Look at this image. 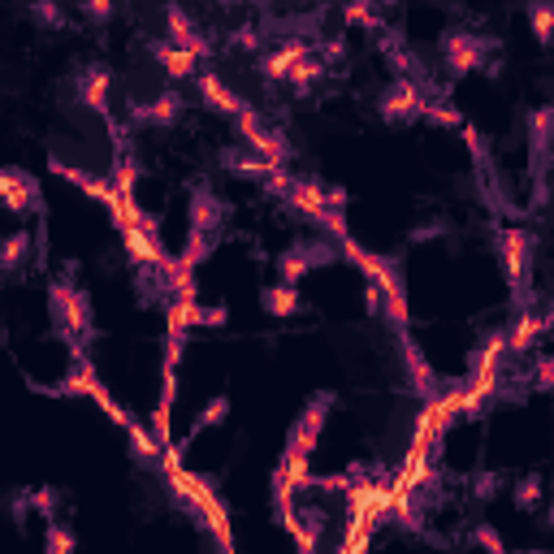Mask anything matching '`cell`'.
<instances>
[{"label": "cell", "mask_w": 554, "mask_h": 554, "mask_svg": "<svg viewBox=\"0 0 554 554\" xmlns=\"http://www.w3.org/2000/svg\"><path fill=\"white\" fill-rule=\"evenodd\" d=\"M498 485H503V477H498V472H485V477H477V485H472V498L490 503V498H498Z\"/></svg>", "instance_id": "obj_32"}, {"label": "cell", "mask_w": 554, "mask_h": 554, "mask_svg": "<svg viewBox=\"0 0 554 554\" xmlns=\"http://www.w3.org/2000/svg\"><path fill=\"white\" fill-rule=\"evenodd\" d=\"M498 260H503V269L511 277V290H516L520 299H529V269H533V239H529V230H520V226L498 230Z\"/></svg>", "instance_id": "obj_4"}, {"label": "cell", "mask_w": 554, "mask_h": 554, "mask_svg": "<svg viewBox=\"0 0 554 554\" xmlns=\"http://www.w3.org/2000/svg\"><path fill=\"white\" fill-rule=\"evenodd\" d=\"M325 74H329V65H325V61L312 52V57H303V61L295 65V74H290V87H295L299 96H308V91H312L316 83H321Z\"/></svg>", "instance_id": "obj_20"}, {"label": "cell", "mask_w": 554, "mask_h": 554, "mask_svg": "<svg viewBox=\"0 0 554 554\" xmlns=\"http://www.w3.org/2000/svg\"><path fill=\"white\" fill-rule=\"evenodd\" d=\"M182 109H187V100L178 96V91H161V96H152L148 104H130V122L139 126H174Z\"/></svg>", "instance_id": "obj_12"}, {"label": "cell", "mask_w": 554, "mask_h": 554, "mask_svg": "<svg viewBox=\"0 0 554 554\" xmlns=\"http://www.w3.org/2000/svg\"><path fill=\"white\" fill-rule=\"evenodd\" d=\"M537 338H546L542 334V316H537V312H520V321L507 329V351H529Z\"/></svg>", "instance_id": "obj_18"}, {"label": "cell", "mask_w": 554, "mask_h": 554, "mask_svg": "<svg viewBox=\"0 0 554 554\" xmlns=\"http://www.w3.org/2000/svg\"><path fill=\"white\" fill-rule=\"evenodd\" d=\"M48 554H74V533L61 529L57 520H48Z\"/></svg>", "instance_id": "obj_30"}, {"label": "cell", "mask_w": 554, "mask_h": 554, "mask_svg": "<svg viewBox=\"0 0 554 554\" xmlns=\"http://www.w3.org/2000/svg\"><path fill=\"white\" fill-rule=\"evenodd\" d=\"M195 87H200V96L208 100V109H217V113H226V117H239L247 104L234 96V91L221 83V74H213V70H204L200 78H195Z\"/></svg>", "instance_id": "obj_16"}, {"label": "cell", "mask_w": 554, "mask_h": 554, "mask_svg": "<svg viewBox=\"0 0 554 554\" xmlns=\"http://www.w3.org/2000/svg\"><path fill=\"white\" fill-rule=\"evenodd\" d=\"M438 234H446V221H429V226H420V230H412V243L438 239Z\"/></svg>", "instance_id": "obj_38"}, {"label": "cell", "mask_w": 554, "mask_h": 554, "mask_svg": "<svg viewBox=\"0 0 554 554\" xmlns=\"http://www.w3.org/2000/svg\"><path fill=\"white\" fill-rule=\"evenodd\" d=\"M226 416H230V399H226V394H217V399L208 403L200 416H195V433H200V429H217Z\"/></svg>", "instance_id": "obj_26"}, {"label": "cell", "mask_w": 554, "mask_h": 554, "mask_svg": "<svg viewBox=\"0 0 554 554\" xmlns=\"http://www.w3.org/2000/svg\"><path fill=\"white\" fill-rule=\"evenodd\" d=\"M542 494H546L542 477H524V481L516 485V507H520V511H537V507H542Z\"/></svg>", "instance_id": "obj_25"}, {"label": "cell", "mask_w": 554, "mask_h": 554, "mask_svg": "<svg viewBox=\"0 0 554 554\" xmlns=\"http://www.w3.org/2000/svg\"><path fill=\"white\" fill-rule=\"evenodd\" d=\"M226 321H230V308H221V303H217V308H200V321H195V325H204V329H221Z\"/></svg>", "instance_id": "obj_36"}, {"label": "cell", "mask_w": 554, "mask_h": 554, "mask_svg": "<svg viewBox=\"0 0 554 554\" xmlns=\"http://www.w3.org/2000/svg\"><path fill=\"white\" fill-rule=\"evenodd\" d=\"M529 143H533V165L542 169L554 148V104H542V109L529 113Z\"/></svg>", "instance_id": "obj_17"}, {"label": "cell", "mask_w": 554, "mask_h": 554, "mask_svg": "<svg viewBox=\"0 0 554 554\" xmlns=\"http://www.w3.org/2000/svg\"><path fill=\"white\" fill-rule=\"evenodd\" d=\"M425 122L433 126H459L464 130V117H459L455 104H446V100H425Z\"/></svg>", "instance_id": "obj_24"}, {"label": "cell", "mask_w": 554, "mask_h": 554, "mask_svg": "<svg viewBox=\"0 0 554 554\" xmlns=\"http://www.w3.org/2000/svg\"><path fill=\"white\" fill-rule=\"evenodd\" d=\"M529 22H533L537 44H554V0H537V5H529Z\"/></svg>", "instance_id": "obj_22"}, {"label": "cell", "mask_w": 554, "mask_h": 554, "mask_svg": "<svg viewBox=\"0 0 554 554\" xmlns=\"http://www.w3.org/2000/svg\"><path fill=\"white\" fill-rule=\"evenodd\" d=\"M165 26H169V44H178V48H187L191 57H208L213 52V39H208L200 26L191 22V13L182 9V5H165Z\"/></svg>", "instance_id": "obj_11"}, {"label": "cell", "mask_w": 554, "mask_h": 554, "mask_svg": "<svg viewBox=\"0 0 554 554\" xmlns=\"http://www.w3.org/2000/svg\"><path fill=\"white\" fill-rule=\"evenodd\" d=\"M342 252H347L355 265L368 273V282L381 290V312H386L390 321L403 329L407 325V295H403V282H399V265H394V260H386V256L364 252V247H355V239L342 243Z\"/></svg>", "instance_id": "obj_1"}, {"label": "cell", "mask_w": 554, "mask_h": 554, "mask_svg": "<svg viewBox=\"0 0 554 554\" xmlns=\"http://www.w3.org/2000/svg\"><path fill=\"white\" fill-rule=\"evenodd\" d=\"M316 52V44H308V39H286V44H277L273 52H265L260 57V78L265 83H290V74H295V65L303 61V57H312Z\"/></svg>", "instance_id": "obj_9"}, {"label": "cell", "mask_w": 554, "mask_h": 554, "mask_svg": "<svg viewBox=\"0 0 554 554\" xmlns=\"http://www.w3.org/2000/svg\"><path fill=\"white\" fill-rule=\"evenodd\" d=\"M26 252H31V234H26V230H13L9 239H5V247H0V269H5V273H18L22 260H26Z\"/></svg>", "instance_id": "obj_21"}, {"label": "cell", "mask_w": 554, "mask_h": 554, "mask_svg": "<svg viewBox=\"0 0 554 554\" xmlns=\"http://www.w3.org/2000/svg\"><path fill=\"white\" fill-rule=\"evenodd\" d=\"M31 507H39V516H44V520H57V490H35Z\"/></svg>", "instance_id": "obj_33"}, {"label": "cell", "mask_w": 554, "mask_h": 554, "mask_svg": "<svg viewBox=\"0 0 554 554\" xmlns=\"http://www.w3.org/2000/svg\"><path fill=\"white\" fill-rule=\"evenodd\" d=\"M542 334H554V308H550V316H542Z\"/></svg>", "instance_id": "obj_40"}, {"label": "cell", "mask_w": 554, "mask_h": 554, "mask_svg": "<svg viewBox=\"0 0 554 554\" xmlns=\"http://www.w3.org/2000/svg\"><path fill=\"white\" fill-rule=\"evenodd\" d=\"M260 303H265V312H269V316H295V312L303 308V303H299V290H295V286H286V282L265 286Z\"/></svg>", "instance_id": "obj_19"}, {"label": "cell", "mask_w": 554, "mask_h": 554, "mask_svg": "<svg viewBox=\"0 0 554 554\" xmlns=\"http://www.w3.org/2000/svg\"><path fill=\"white\" fill-rule=\"evenodd\" d=\"M234 48H239V52H256L260 48V31H256V26H243V31H234Z\"/></svg>", "instance_id": "obj_37"}, {"label": "cell", "mask_w": 554, "mask_h": 554, "mask_svg": "<svg viewBox=\"0 0 554 554\" xmlns=\"http://www.w3.org/2000/svg\"><path fill=\"white\" fill-rule=\"evenodd\" d=\"M234 126H239V135H243L247 148H252L256 156H265L269 165L282 169V165L290 161V143H286V135H282V130H269L265 122H260L256 109H243L239 117H234Z\"/></svg>", "instance_id": "obj_5"}, {"label": "cell", "mask_w": 554, "mask_h": 554, "mask_svg": "<svg viewBox=\"0 0 554 554\" xmlns=\"http://www.w3.org/2000/svg\"><path fill=\"white\" fill-rule=\"evenodd\" d=\"M425 100H429V96L412 83V78H394V83L381 91L377 113L386 117V122L403 126V122H416V117H425Z\"/></svg>", "instance_id": "obj_7"}, {"label": "cell", "mask_w": 554, "mask_h": 554, "mask_svg": "<svg viewBox=\"0 0 554 554\" xmlns=\"http://www.w3.org/2000/svg\"><path fill=\"white\" fill-rule=\"evenodd\" d=\"M472 542H477L485 554H507V542L494 524H477V529H472Z\"/></svg>", "instance_id": "obj_28"}, {"label": "cell", "mask_w": 554, "mask_h": 554, "mask_svg": "<svg viewBox=\"0 0 554 554\" xmlns=\"http://www.w3.org/2000/svg\"><path fill=\"white\" fill-rule=\"evenodd\" d=\"M316 57H321L325 65H334V61H342V57H347V39H342V35L316 39Z\"/></svg>", "instance_id": "obj_31"}, {"label": "cell", "mask_w": 554, "mask_h": 554, "mask_svg": "<svg viewBox=\"0 0 554 554\" xmlns=\"http://www.w3.org/2000/svg\"><path fill=\"white\" fill-rule=\"evenodd\" d=\"M152 57L156 65L169 74V78H200V57H191L187 48H178V44H169V39H156L152 44Z\"/></svg>", "instance_id": "obj_15"}, {"label": "cell", "mask_w": 554, "mask_h": 554, "mask_svg": "<svg viewBox=\"0 0 554 554\" xmlns=\"http://www.w3.org/2000/svg\"><path fill=\"white\" fill-rule=\"evenodd\" d=\"M498 44L485 35H472V31H451L442 39V57H446V70H451L455 78H464L472 70H481L485 57H490Z\"/></svg>", "instance_id": "obj_6"}, {"label": "cell", "mask_w": 554, "mask_h": 554, "mask_svg": "<svg viewBox=\"0 0 554 554\" xmlns=\"http://www.w3.org/2000/svg\"><path fill=\"white\" fill-rule=\"evenodd\" d=\"M537 386L554 390V360H542V364H537Z\"/></svg>", "instance_id": "obj_39"}, {"label": "cell", "mask_w": 554, "mask_h": 554, "mask_svg": "<svg viewBox=\"0 0 554 554\" xmlns=\"http://www.w3.org/2000/svg\"><path fill=\"white\" fill-rule=\"evenodd\" d=\"M226 217H230V208L226 200L213 191V187H195L191 191V234H204V239H217L221 226H226Z\"/></svg>", "instance_id": "obj_8"}, {"label": "cell", "mask_w": 554, "mask_h": 554, "mask_svg": "<svg viewBox=\"0 0 554 554\" xmlns=\"http://www.w3.org/2000/svg\"><path fill=\"white\" fill-rule=\"evenodd\" d=\"M329 260H334V247H325V243H295V247H286V252L277 256V273H282L286 286H295L299 277H308L316 265H329Z\"/></svg>", "instance_id": "obj_10"}, {"label": "cell", "mask_w": 554, "mask_h": 554, "mask_svg": "<svg viewBox=\"0 0 554 554\" xmlns=\"http://www.w3.org/2000/svg\"><path fill=\"white\" fill-rule=\"evenodd\" d=\"M529 554H546V550H529Z\"/></svg>", "instance_id": "obj_41"}, {"label": "cell", "mask_w": 554, "mask_h": 554, "mask_svg": "<svg viewBox=\"0 0 554 554\" xmlns=\"http://www.w3.org/2000/svg\"><path fill=\"white\" fill-rule=\"evenodd\" d=\"M48 308H52V321H57V329L70 342H83L91 334V299L74 282H65V277H52Z\"/></svg>", "instance_id": "obj_3"}, {"label": "cell", "mask_w": 554, "mask_h": 554, "mask_svg": "<svg viewBox=\"0 0 554 554\" xmlns=\"http://www.w3.org/2000/svg\"><path fill=\"white\" fill-rule=\"evenodd\" d=\"M403 364H407V373H412V377H416V386H420V390H425V394H433V373H429L425 355H420V351L412 347V342H407V347H403Z\"/></svg>", "instance_id": "obj_23"}, {"label": "cell", "mask_w": 554, "mask_h": 554, "mask_svg": "<svg viewBox=\"0 0 554 554\" xmlns=\"http://www.w3.org/2000/svg\"><path fill=\"white\" fill-rule=\"evenodd\" d=\"M113 178H117V195H130V187H135V165H130V156H122V161H117Z\"/></svg>", "instance_id": "obj_34"}, {"label": "cell", "mask_w": 554, "mask_h": 554, "mask_svg": "<svg viewBox=\"0 0 554 554\" xmlns=\"http://www.w3.org/2000/svg\"><path fill=\"white\" fill-rule=\"evenodd\" d=\"M329 407H334V394L321 390V394H312V403L303 407V416L295 420V429H290V438H286V464H282L286 477H303V464H308L312 446L321 438Z\"/></svg>", "instance_id": "obj_2"}, {"label": "cell", "mask_w": 554, "mask_h": 554, "mask_svg": "<svg viewBox=\"0 0 554 554\" xmlns=\"http://www.w3.org/2000/svg\"><path fill=\"white\" fill-rule=\"evenodd\" d=\"M74 91H78V100L87 104L91 113H104L109 109V91H113V74L104 70V65H87L83 74L74 78Z\"/></svg>", "instance_id": "obj_13"}, {"label": "cell", "mask_w": 554, "mask_h": 554, "mask_svg": "<svg viewBox=\"0 0 554 554\" xmlns=\"http://www.w3.org/2000/svg\"><path fill=\"white\" fill-rule=\"evenodd\" d=\"M0 195H5L9 213H31L39 204V182L31 174H22V169H5L0 174Z\"/></svg>", "instance_id": "obj_14"}, {"label": "cell", "mask_w": 554, "mask_h": 554, "mask_svg": "<svg viewBox=\"0 0 554 554\" xmlns=\"http://www.w3.org/2000/svg\"><path fill=\"white\" fill-rule=\"evenodd\" d=\"M342 18H347V26H373V31H381V13L373 5H364V0L342 9Z\"/></svg>", "instance_id": "obj_27"}, {"label": "cell", "mask_w": 554, "mask_h": 554, "mask_svg": "<svg viewBox=\"0 0 554 554\" xmlns=\"http://www.w3.org/2000/svg\"><path fill=\"white\" fill-rule=\"evenodd\" d=\"M113 13H117L113 0H87L83 5V18H91V22H109Z\"/></svg>", "instance_id": "obj_35"}, {"label": "cell", "mask_w": 554, "mask_h": 554, "mask_svg": "<svg viewBox=\"0 0 554 554\" xmlns=\"http://www.w3.org/2000/svg\"><path fill=\"white\" fill-rule=\"evenodd\" d=\"M31 18L44 22V26H52V31H61V26H65V9L52 5V0H35V5H31Z\"/></svg>", "instance_id": "obj_29"}]
</instances>
